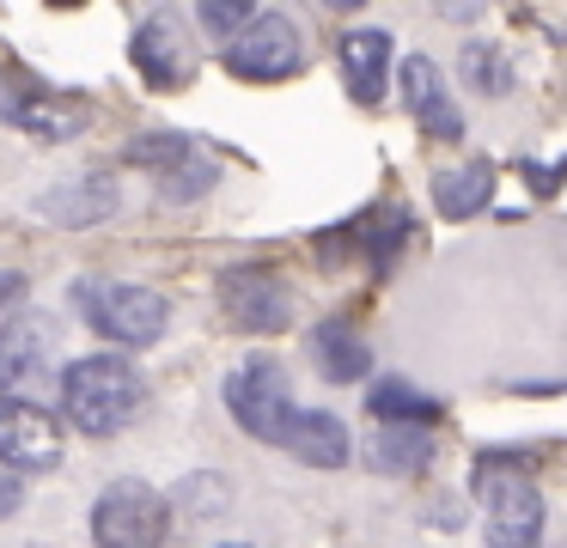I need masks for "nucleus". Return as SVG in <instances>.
<instances>
[{
  "label": "nucleus",
  "instance_id": "f257e3e1",
  "mask_svg": "<svg viewBox=\"0 0 567 548\" xmlns=\"http://www.w3.org/2000/svg\"><path fill=\"white\" fill-rule=\"evenodd\" d=\"M62 409H68V421H74L80 433H92V438L128 426L141 414L135 365L116 360V353H86V360H74L62 372Z\"/></svg>",
  "mask_w": 567,
  "mask_h": 548
},
{
  "label": "nucleus",
  "instance_id": "f03ea898",
  "mask_svg": "<svg viewBox=\"0 0 567 548\" xmlns=\"http://www.w3.org/2000/svg\"><path fill=\"white\" fill-rule=\"evenodd\" d=\"M470 487L488 511V548H543V494L513 457H482Z\"/></svg>",
  "mask_w": 567,
  "mask_h": 548
},
{
  "label": "nucleus",
  "instance_id": "7ed1b4c3",
  "mask_svg": "<svg viewBox=\"0 0 567 548\" xmlns=\"http://www.w3.org/2000/svg\"><path fill=\"white\" fill-rule=\"evenodd\" d=\"M80 317L99 335H111L116 348H153L172 323V304L153 287H135V280H86L80 287Z\"/></svg>",
  "mask_w": 567,
  "mask_h": 548
},
{
  "label": "nucleus",
  "instance_id": "20e7f679",
  "mask_svg": "<svg viewBox=\"0 0 567 548\" xmlns=\"http://www.w3.org/2000/svg\"><path fill=\"white\" fill-rule=\"evenodd\" d=\"M226 409H233V421L245 426L250 438H262V445H281L293 414H299L293 396H287V372L269 353H250V360L226 378Z\"/></svg>",
  "mask_w": 567,
  "mask_h": 548
},
{
  "label": "nucleus",
  "instance_id": "39448f33",
  "mask_svg": "<svg viewBox=\"0 0 567 548\" xmlns=\"http://www.w3.org/2000/svg\"><path fill=\"white\" fill-rule=\"evenodd\" d=\"M165 494L147 482H111L92 506V536L99 548H159L165 542Z\"/></svg>",
  "mask_w": 567,
  "mask_h": 548
},
{
  "label": "nucleus",
  "instance_id": "423d86ee",
  "mask_svg": "<svg viewBox=\"0 0 567 548\" xmlns=\"http://www.w3.org/2000/svg\"><path fill=\"white\" fill-rule=\"evenodd\" d=\"M299 61H306V43H299V24L287 19V12H257V19L226 43V68L250 85L287 80V73H299Z\"/></svg>",
  "mask_w": 567,
  "mask_h": 548
},
{
  "label": "nucleus",
  "instance_id": "0eeeda50",
  "mask_svg": "<svg viewBox=\"0 0 567 548\" xmlns=\"http://www.w3.org/2000/svg\"><path fill=\"white\" fill-rule=\"evenodd\" d=\"M0 122H13V128L38 134V141H68V134L86 128V110L68 104L50 85H38L31 73L0 68Z\"/></svg>",
  "mask_w": 567,
  "mask_h": 548
},
{
  "label": "nucleus",
  "instance_id": "6e6552de",
  "mask_svg": "<svg viewBox=\"0 0 567 548\" xmlns=\"http://www.w3.org/2000/svg\"><path fill=\"white\" fill-rule=\"evenodd\" d=\"M50 353H55V317L19 311L0 329V402H25V390L50 378Z\"/></svg>",
  "mask_w": 567,
  "mask_h": 548
},
{
  "label": "nucleus",
  "instance_id": "1a4fd4ad",
  "mask_svg": "<svg viewBox=\"0 0 567 548\" xmlns=\"http://www.w3.org/2000/svg\"><path fill=\"white\" fill-rule=\"evenodd\" d=\"M62 463V426L38 402H0V469L31 475Z\"/></svg>",
  "mask_w": 567,
  "mask_h": 548
},
{
  "label": "nucleus",
  "instance_id": "9d476101",
  "mask_svg": "<svg viewBox=\"0 0 567 548\" xmlns=\"http://www.w3.org/2000/svg\"><path fill=\"white\" fill-rule=\"evenodd\" d=\"M396 80H403V104H409V116L421 122L427 141H464V116H457V104L445 97V80L427 55H409Z\"/></svg>",
  "mask_w": 567,
  "mask_h": 548
},
{
  "label": "nucleus",
  "instance_id": "9b49d317",
  "mask_svg": "<svg viewBox=\"0 0 567 548\" xmlns=\"http://www.w3.org/2000/svg\"><path fill=\"white\" fill-rule=\"evenodd\" d=\"M226 311L245 335H275V329L293 323V299H287L281 280L269 275H233L226 280Z\"/></svg>",
  "mask_w": 567,
  "mask_h": 548
},
{
  "label": "nucleus",
  "instance_id": "f8f14e48",
  "mask_svg": "<svg viewBox=\"0 0 567 548\" xmlns=\"http://www.w3.org/2000/svg\"><path fill=\"white\" fill-rule=\"evenodd\" d=\"M116 207H123V195H116V177L92 170V177H80V183H62V189H50V195L38 201V214L55 219V226H99V219H111Z\"/></svg>",
  "mask_w": 567,
  "mask_h": 548
},
{
  "label": "nucleus",
  "instance_id": "ddd939ff",
  "mask_svg": "<svg viewBox=\"0 0 567 548\" xmlns=\"http://www.w3.org/2000/svg\"><path fill=\"white\" fill-rule=\"evenodd\" d=\"M281 445L293 451L299 463H311V469H342V463L354 457V445H348V426L336 421L330 409H299Z\"/></svg>",
  "mask_w": 567,
  "mask_h": 548
},
{
  "label": "nucleus",
  "instance_id": "4468645a",
  "mask_svg": "<svg viewBox=\"0 0 567 548\" xmlns=\"http://www.w3.org/2000/svg\"><path fill=\"white\" fill-rule=\"evenodd\" d=\"M342 73H348V92L360 104H379L384 97V73H391V37L360 24V31L342 37Z\"/></svg>",
  "mask_w": 567,
  "mask_h": 548
},
{
  "label": "nucleus",
  "instance_id": "2eb2a0df",
  "mask_svg": "<svg viewBox=\"0 0 567 548\" xmlns=\"http://www.w3.org/2000/svg\"><path fill=\"white\" fill-rule=\"evenodd\" d=\"M367 463L379 475H421L433 463V433L427 426H379L367 438Z\"/></svg>",
  "mask_w": 567,
  "mask_h": 548
},
{
  "label": "nucleus",
  "instance_id": "dca6fc26",
  "mask_svg": "<svg viewBox=\"0 0 567 548\" xmlns=\"http://www.w3.org/2000/svg\"><path fill=\"white\" fill-rule=\"evenodd\" d=\"M311 360H318V372L330 378V384H360L367 365H372V353L348 323H318L311 329Z\"/></svg>",
  "mask_w": 567,
  "mask_h": 548
},
{
  "label": "nucleus",
  "instance_id": "f3484780",
  "mask_svg": "<svg viewBox=\"0 0 567 548\" xmlns=\"http://www.w3.org/2000/svg\"><path fill=\"white\" fill-rule=\"evenodd\" d=\"M488 195H494V165H488V158H470V165L440 170V177H433V207H440L445 219L482 214V207H488Z\"/></svg>",
  "mask_w": 567,
  "mask_h": 548
},
{
  "label": "nucleus",
  "instance_id": "a211bd4d",
  "mask_svg": "<svg viewBox=\"0 0 567 548\" xmlns=\"http://www.w3.org/2000/svg\"><path fill=\"white\" fill-rule=\"evenodd\" d=\"M367 409L379 414V426H433L440 421V402L421 396L409 378H384V384L367 390Z\"/></svg>",
  "mask_w": 567,
  "mask_h": 548
},
{
  "label": "nucleus",
  "instance_id": "6ab92c4d",
  "mask_svg": "<svg viewBox=\"0 0 567 548\" xmlns=\"http://www.w3.org/2000/svg\"><path fill=\"white\" fill-rule=\"evenodd\" d=\"M135 68L147 73L153 85H177V80H184V61H177L172 31H165V24H141V31H135Z\"/></svg>",
  "mask_w": 567,
  "mask_h": 548
},
{
  "label": "nucleus",
  "instance_id": "aec40b11",
  "mask_svg": "<svg viewBox=\"0 0 567 548\" xmlns=\"http://www.w3.org/2000/svg\"><path fill=\"white\" fill-rule=\"evenodd\" d=\"M464 80H470V92H482V97H501V92H513V73H506V61H501V49L494 43H464Z\"/></svg>",
  "mask_w": 567,
  "mask_h": 548
},
{
  "label": "nucleus",
  "instance_id": "412c9836",
  "mask_svg": "<svg viewBox=\"0 0 567 548\" xmlns=\"http://www.w3.org/2000/svg\"><path fill=\"white\" fill-rule=\"evenodd\" d=\"M202 189H214V165H208V158H196V153H184V158H177V170H165V177H159L165 201H196Z\"/></svg>",
  "mask_w": 567,
  "mask_h": 548
},
{
  "label": "nucleus",
  "instance_id": "4be33fe9",
  "mask_svg": "<svg viewBox=\"0 0 567 548\" xmlns=\"http://www.w3.org/2000/svg\"><path fill=\"white\" fill-rule=\"evenodd\" d=\"M196 19L214 43H233V37L257 19V7H245V0H208V7H196Z\"/></svg>",
  "mask_w": 567,
  "mask_h": 548
},
{
  "label": "nucleus",
  "instance_id": "5701e85b",
  "mask_svg": "<svg viewBox=\"0 0 567 548\" xmlns=\"http://www.w3.org/2000/svg\"><path fill=\"white\" fill-rule=\"evenodd\" d=\"M19 299H25V275H13V268H0V311H13Z\"/></svg>",
  "mask_w": 567,
  "mask_h": 548
},
{
  "label": "nucleus",
  "instance_id": "b1692460",
  "mask_svg": "<svg viewBox=\"0 0 567 548\" xmlns=\"http://www.w3.org/2000/svg\"><path fill=\"white\" fill-rule=\"evenodd\" d=\"M19 499H25L19 475H7V469H0V518H13V511H19Z\"/></svg>",
  "mask_w": 567,
  "mask_h": 548
}]
</instances>
